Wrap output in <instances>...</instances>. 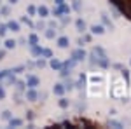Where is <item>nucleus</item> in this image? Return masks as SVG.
I'll use <instances>...</instances> for the list:
<instances>
[{"label": "nucleus", "mask_w": 131, "mask_h": 129, "mask_svg": "<svg viewBox=\"0 0 131 129\" xmlns=\"http://www.w3.org/2000/svg\"><path fill=\"white\" fill-rule=\"evenodd\" d=\"M4 58H5V51H4V49H0V61L4 60Z\"/></svg>", "instance_id": "c9c22d12"}, {"label": "nucleus", "mask_w": 131, "mask_h": 129, "mask_svg": "<svg viewBox=\"0 0 131 129\" xmlns=\"http://www.w3.org/2000/svg\"><path fill=\"white\" fill-rule=\"evenodd\" d=\"M23 70H25V66H16V68H12V72L14 73H21Z\"/></svg>", "instance_id": "473e14b6"}, {"label": "nucleus", "mask_w": 131, "mask_h": 129, "mask_svg": "<svg viewBox=\"0 0 131 129\" xmlns=\"http://www.w3.org/2000/svg\"><path fill=\"white\" fill-rule=\"evenodd\" d=\"M58 105H60L61 108H68V99L61 98V99H60V103H58Z\"/></svg>", "instance_id": "393cba45"}, {"label": "nucleus", "mask_w": 131, "mask_h": 129, "mask_svg": "<svg viewBox=\"0 0 131 129\" xmlns=\"http://www.w3.org/2000/svg\"><path fill=\"white\" fill-rule=\"evenodd\" d=\"M21 23H25V25H26V26H33V23H31V21L28 19V18H26V16H23V18H21Z\"/></svg>", "instance_id": "bb28decb"}, {"label": "nucleus", "mask_w": 131, "mask_h": 129, "mask_svg": "<svg viewBox=\"0 0 131 129\" xmlns=\"http://www.w3.org/2000/svg\"><path fill=\"white\" fill-rule=\"evenodd\" d=\"M10 117H12V113H10L9 110H4V112H2V119L4 120H9Z\"/></svg>", "instance_id": "5701e85b"}, {"label": "nucleus", "mask_w": 131, "mask_h": 129, "mask_svg": "<svg viewBox=\"0 0 131 129\" xmlns=\"http://www.w3.org/2000/svg\"><path fill=\"white\" fill-rule=\"evenodd\" d=\"M47 26H49V28H56V26H58V23H56V21H49V23H47Z\"/></svg>", "instance_id": "f704fd0d"}, {"label": "nucleus", "mask_w": 131, "mask_h": 129, "mask_svg": "<svg viewBox=\"0 0 131 129\" xmlns=\"http://www.w3.org/2000/svg\"><path fill=\"white\" fill-rule=\"evenodd\" d=\"M52 92H54L56 96H63V94H65V86H63V84H54Z\"/></svg>", "instance_id": "423d86ee"}, {"label": "nucleus", "mask_w": 131, "mask_h": 129, "mask_svg": "<svg viewBox=\"0 0 131 129\" xmlns=\"http://www.w3.org/2000/svg\"><path fill=\"white\" fill-rule=\"evenodd\" d=\"M7 122H9L10 127H19V126H23V120H21V119H12V117H10Z\"/></svg>", "instance_id": "f8f14e48"}, {"label": "nucleus", "mask_w": 131, "mask_h": 129, "mask_svg": "<svg viewBox=\"0 0 131 129\" xmlns=\"http://www.w3.org/2000/svg\"><path fill=\"white\" fill-rule=\"evenodd\" d=\"M5 98V89H4V86H0V99Z\"/></svg>", "instance_id": "72a5a7b5"}, {"label": "nucleus", "mask_w": 131, "mask_h": 129, "mask_svg": "<svg viewBox=\"0 0 131 129\" xmlns=\"http://www.w3.org/2000/svg\"><path fill=\"white\" fill-rule=\"evenodd\" d=\"M46 65H47V63H46L44 60H37V63H35V66H39V68H44Z\"/></svg>", "instance_id": "c85d7f7f"}, {"label": "nucleus", "mask_w": 131, "mask_h": 129, "mask_svg": "<svg viewBox=\"0 0 131 129\" xmlns=\"http://www.w3.org/2000/svg\"><path fill=\"white\" fill-rule=\"evenodd\" d=\"M93 82H101V77H91Z\"/></svg>", "instance_id": "e433bc0d"}, {"label": "nucleus", "mask_w": 131, "mask_h": 129, "mask_svg": "<svg viewBox=\"0 0 131 129\" xmlns=\"http://www.w3.org/2000/svg\"><path fill=\"white\" fill-rule=\"evenodd\" d=\"M40 56H44V58H52V52H51V49H42Z\"/></svg>", "instance_id": "b1692460"}, {"label": "nucleus", "mask_w": 131, "mask_h": 129, "mask_svg": "<svg viewBox=\"0 0 131 129\" xmlns=\"http://www.w3.org/2000/svg\"><path fill=\"white\" fill-rule=\"evenodd\" d=\"M63 2H65V0H54V4H56V5H60V4H63Z\"/></svg>", "instance_id": "4c0bfd02"}, {"label": "nucleus", "mask_w": 131, "mask_h": 129, "mask_svg": "<svg viewBox=\"0 0 131 129\" xmlns=\"http://www.w3.org/2000/svg\"><path fill=\"white\" fill-rule=\"evenodd\" d=\"M84 86H86V75H82V73H81V77H79V80L75 82V87H77V89H82Z\"/></svg>", "instance_id": "4468645a"}, {"label": "nucleus", "mask_w": 131, "mask_h": 129, "mask_svg": "<svg viewBox=\"0 0 131 129\" xmlns=\"http://www.w3.org/2000/svg\"><path fill=\"white\" fill-rule=\"evenodd\" d=\"M14 86H16V89H18V91H23L25 87H26V84H25L23 80H16V82H14Z\"/></svg>", "instance_id": "412c9836"}, {"label": "nucleus", "mask_w": 131, "mask_h": 129, "mask_svg": "<svg viewBox=\"0 0 131 129\" xmlns=\"http://www.w3.org/2000/svg\"><path fill=\"white\" fill-rule=\"evenodd\" d=\"M101 21H103V25L107 26V28H110V30H114V25H112V21H110V18L105 14V12H101Z\"/></svg>", "instance_id": "9d476101"}, {"label": "nucleus", "mask_w": 131, "mask_h": 129, "mask_svg": "<svg viewBox=\"0 0 131 129\" xmlns=\"http://www.w3.org/2000/svg\"><path fill=\"white\" fill-rule=\"evenodd\" d=\"M9 12H10L9 7H2V10H0V14H4V16H9Z\"/></svg>", "instance_id": "2f4dec72"}, {"label": "nucleus", "mask_w": 131, "mask_h": 129, "mask_svg": "<svg viewBox=\"0 0 131 129\" xmlns=\"http://www.w3.org/2000/svg\"><path fill=\"white\" fill-rule=\"evenodd\" d=\"M28 14H30V16H35V14H37V7H35V5H28Z\"/></svg>", "instance_id": "a878e982"}, {"label": "nucleus", "mask_w": 131, "mask_h": 129, "mask_svg": "<svg viewBox=\"0 0 131 129\" xmlns=\"http://www.w3.org/2000/svg\"><path fill=\"white\" fill-rule=\"evenodd\" d=\"M7 30H10V31H19V23H18V21H14V19L7 21Z\"/></svg>", "instance_id": "0eeeda50"}, {"label": "nucleus", "mask_w": 131, "mask_h": 129, "mask_svg": "<svg viewBox=\"0 0 131 129\" xmlns=\"http://www.w3.org/2000/svg\"><path fill=\"white\" fill-rule=\"evenodd\" d=\"M37 14L44 19V18H47V16H49V9H47L46 5H39V7H37Z\"/></svg>", "instance_id": "39448f33"}, {"label": "nucleus", "mask_w": 131, "mask_h": 129, "mask_svg": "<svg viewBox=\"0 0 131 129\" xmlns=\"http://www.w3.org/2000/svg\"><path fill=\"white\" fill-rule=\"evenodd\" d=\"M28 44H30V45H35V44H39V37H37L35 33H31L30 37H28Z\"/></svg>", "instance_id": "aec40b11"}, {"label": "nucleus", "mask_w": 131, "mask_h": 129, "mask_svg": "<svg viewBox=\"0 0 131 129\" xmlns=\"http://www.w3.org/2000/svg\"><path fill=\"white\" fill-rule=\"evenodd\" d=\"M35 28H37V30H46V25H44L42 21H39V23L35 25Z\"/></svg>", "instance_id": "7c9ffc66"}, {"label": "nucleus", "mask_w": 131, "mask_h": 129, "mask_svg": "<svg viewBox=\"0 0 131 129\" xmlns=\"http://www.w3.org/2000/svg\"><path fill=\"white\" fill-rule=\"evenodd\" d=\"M39 84H40L39 77H35V75H28V79H26V86H28V87H37Z\"/></svg>", "instance_id": "20e7f679"}, {"label": "nucleus", "mask_w": 131, "mask_h": 129, "mask_svg": "<svg viewBox=\"0 0 131 129\" xmlns=\"http://www.w3.org/2000/svg\"><path fill=\"white\" fill-rule=\"evenodd\" d=\"M16 2H18V0H9V4H16Z\"/></svg>", "instance_id": "58836bf2"}, {"label": "nucleus", "mask_w": 131, "mask_h": 129, "mask_svg": "<svg viewBox=\"0 0 131 129\" xmlns=\"http://www.w3.org/2000/svg\"><path fill=\"white\" fill-rule=\"evenodd\" d=\"M46 37L47 39H54L56 37V28H47L46 30Z\"/></svg>", "instance_id": "6ab92c4d"}, {"label": "nucleus", "mask_w": 131, "mask_h": 129, "mask_svg": "<svg viewBox=\"0 0 131 129\" xmlns=\"http://www.w3.org/2000/svg\"><path fill=\"white\" fill-rule=\"evenodd\" d=\"M25 96H26V99H28V101H37L39 92L35 91V87H28V91L25 92Z\"/></svg>", "instance_id": "7ed1b4c3"}, {"label": "nucleus", "mask_w": 131, "mask_h": 129, "mask_svg": "<svg viewBox=\"0 0 131 129\" xmlns=\"http://www.w3.org/2000/svg\"><path fill=\"white\" fill-rule=\"evenodd\" d=\"M72 9L77 10V12H81V9H82V0H73V2H72Z\"/></svg>", "instance_id": "f3484780"}, {"label": "nucleus", "mask_w": 131, "mask_h": 129, "mask_svg": "<svg viewBox=\"0 0 131 129\" xmlns=\"http://www.w3.org/2000/svg\"><path fill=\"white\" fill-rule=\"evenodd\" d=\"M49 66H51L52 70H60V68H61V61L56 60V58H52V60L49 61Z\"/></svg>", "instance_id": "ddd939ff"}, {"label": "nucleus", "mask_w": 131, "mask_h": 129, "mask_svg": "<svg viewBox=\"0 0 131 129\" xmlns=\"http://www.w3.org/2000/svg\"><path fill=\"white\" fill-rule=\"evenodd\" d=\"M16 44H18V42H16V40H12V39H7L5 42H4V45H5V49H7V51L14 49V47H16Z\"/></svg>", "instance_id": "dca6fc26"}, {"label": "nucleus", "mask_w": 131, "mask_h": 129, "mask_svg": "<svg viewBox=\"0 0 131 129\" xmlns=\"http://www.w3.org/2000/svg\"><path fill=\"white\" fill-rule=\"evenodd\" d=\"M108 124H110L112 127H121V126H122L121 122H117V120H110V122H108Z\"/></svg>", "instance_id": "c756f323"}, {"label": "nucleus", "mask_w": 131, "mask_h": 129, "mask_svg": "<svg viewBox=\"0 0 131 129\" xmlns=\"http://www.w3.org/2000/svg\"><path fill=\"white\" fill-rule=\"evenodd\" d=\"M63 86H65V91H72L73 89V87H75V84H73V80H65V84H63Z\"/></svg>", "instance_id": "a211bd4d"}, {"label": "nucleus", "mask_w": 131, "mask_h": 129, "mask_svg": "<svg viewBox=\"0 0 131 129\" xmlns=\"http://www.w3.org/2000/svg\"><path fill=\"white\" fill-rule=\"evenodd\" d=\"M75 28H77V31L84 33V31L88 30V25H86V23H84L82 19H77V21H75Z\"/></svg>", "instance_id": "1a4fd4ad"}, {"label": "nucleus", "mask_w": 131, "mask_h": 129, "mask_svg": "<svg viewBox=\"0 0 131 129\" xmlns=\"http://www.w3.org/2000/svg\"><path fill=\"white\" fill-rule=\"evenodd\" d=\"M7 25H0V37H5L7 35Z\"/></svg>", "instance_id": "4be33fe9"}, {"label": "nucleus", "mask_w": 131, "mask_h": 129, "mask_svg": "<svg viewBox=\"0 0 131 129\" xmlns=\"http://www.w3.org/2000/svg\"><path fill=\"white\" fill-rule=\"evenodd\" d=\"M68 23H70V18H68L67 14H63V16H61V25H68Z\"/></svg>", "instance_id": "cd10ccee"}, {"label": "nucleus", "mask_w": 131, "mask_h": 129, "mask_svg": "<svg viewBox=\"0 0 131 129\" xmlns=\"http://www.w3.org/2000/svg\"><path fill=\"white\" fill-rule=\"evenodd\" d=\"M91 63L93 65H98L101 68H108V60H107V54H105V51L101 49V47H94L93 52H91Z\"/></svg>", "instance_id": "f257e3e1"}, {"label": "nucleus", "mask_w": 131, "mask_h": 129, "mask_svg": "<svg viewBox=\"0 0 131 129\" xmlns=\"http://www.w3.org/2000/svg\"><path fill=\"white\" fill-rule=\"evenodd\" d=\"M30 51H31L33 56H40V54H42V47H40V45H37V44H35V45H30Z\"/></svg>", "instance_id": "2eb2a0df"}, {"label": "nucleus", "mask_w": 131, "mask_h": 129, "mask_svg": "<svg viewBox=\"0 0 131 129\" xmlns=\"http://www.w3.org/2000/svg\"><path fill=\"white\" fill-rule=\"evenodd\" d=\"M103 31H105V28L101 25H93L91 26V33H94V35H101Z\"/></svg>", "instance_id": "9b49d317"}, {"label": "nucleus", "mask_w": 131, "mask_h": 129, "mask_svg": "<svg viewBox=\"0 0 131 129\" xmlns=\"http://www.w3.org/2000/svg\"><path fill=\"white\" fill-rule=\"evenodd\" d=\"M72 58H73L75 61H84L86 58H88V54H86L84 49H75L73 52H72Z\"/></svg>", "instance_id": "f03ea898"}, {"label": "nucleus", "mask_w": 131, "mask_h": 129, "mask_svg": "<svg viewBox=\"0 0 131 129\" xmlns=\"http://www.w3.org/2000/svg\"><path fill=\"white\" fill-rule=\"evenodd\" d=\"M68 44H70L68 37H60V39H58V47H60V49H67Z\"/></svg>", "instance_id": "6e6552de"}]
</instances>
